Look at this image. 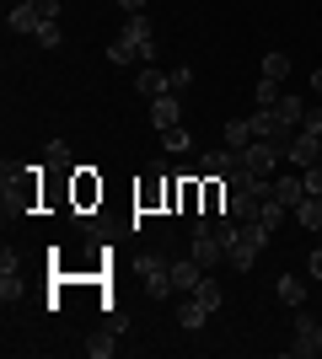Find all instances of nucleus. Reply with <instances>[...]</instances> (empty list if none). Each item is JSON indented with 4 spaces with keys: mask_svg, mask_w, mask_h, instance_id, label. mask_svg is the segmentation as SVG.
<instances>
[{
    "mask_svg": "<svg viewBox=\"0 0 322 359\" xmlns=\"http://www.w3.org/2000/svg\"><path fill=\"white\" fill-rule=\"evenodd\" d=\"M140 279H145V290H151L156 300L177 295V290H172V263L161 252H145V257H140Z\"/></svg>",
    "mask_w": 322,
    "mask_h": 359,
    "instance_id": "1",
    "label": "nucleus"
},
{
    "mask_svg": "<svg viewBox=\"0 0 322 359\" xmlns=\"http://www.w3.org/2000/svg\"><path fill=\"white\" fill-rule=\"evenodd\" d=\"M188 252L199 257L204 269H215L220 257H226V241H220V231H215V220H199V231H194V247Z\"/></svg>",
    "mask_w": 322,
    "mask_h": 359,
    "instance_id": "2",
    "label": "nucleus"
},
{
    "mask_svg": "<svg viewBox=\"0 0 322 359\" xmlns=\"http://www.w3.org/2000/svg\"><path fill=\"white\" fill-rule=\"evenodd\" d=\"M43 22H48V16H43V0H16L11 11H6V27H11V32H27V38L43 27Z\"/></svg>",
    "mask_w": 322,
    "mask_h": 359,
    "instance_id": "3",
    "label": "nucleus"
},
{
    "mask_svg": "<svg viewBox=\"0 0 322 359\" xmlns=\"http://www.w3.org/2000/svg\"><path fill=\"white\" fill-rule=\"evenodd\" d=\"M119 38H129V43L140 48V60H151L156 54V32H151V16L140 11V16H123V32Z\"/></svg>",
    "mask_w": 322,
    "mask_h": 359,
    "instance_id": "4",
    "label": "nucleus"
},
{
    "mask_svg": "<svg viewBox=\"0 0 322 359\" xmlns=\"http://www.w3.org/2000/svg\"><path fill=\"white\" fill-rule=\"evenodd\" d=\"M279 156H285V150H279V145H269V140H253V145L242 150V161L253 166V172H258V177H274V166H279Z\"/></svg>",
    "mask_w": 322,
    "mask_h": 359,
    "instance_id": "5",
    "label": "nucleus"
},
{
    "mask_svg": "<svg viewBox=\"0 0 322 359\" xmlns=\"http://www.w3.org/2000/svg\"><path fill=\"white\" fill-rule=\"evenodd\" d=\"M295 166H311V161H322V135L317 129H295V140H290V150H285Z\"/></svg>",
    "mask_w": 322,
    "mask_h": 359,
    "instance_id": "6",
    "label": "nucleus"
},
{
    "mask_svg": "<svg viewBox=\"0 0 322 359\" xmlns=\"http://www.w3.org/2000/svg\"><path fill=\"white\" fill-rule=\"evenodd\" d=\"M204 273H210V269H204V263H199L194 252H188V257H177V263H172V290H177V295H194V285H199Z\"/></svg>",
    "mask_w": 322,
    "mask_h": 359,
    "instance_id": "7",
    "label": "nucleus"
},
{
    "mask_svg": "<svg viewBox=\"0 0 322 359\" xmlns=\"http://www.w3.org/2000/svg\"><path fill=\"white\" fill-rule=\"evenodd\" d=\"M151 123L161 129V135L183 123V102H177V91H167V97H156V102H151Z\"/></svg>",
    "mask_w": 322,
    "mask_h": 359,
    "instance_id": "8",
    "label": "nucleus"
},
{
    "mask_svg": "<svg viewBox=\"0 0 322 359\" xmlns=\"http://www.w3.org/2000/svg\"><path fill=\"white\" fill-rule=\"evenodd\" d=\"M140 97H145V102H156V97H167L172 91V81H167V70H156V65H140Z\"/></svg>",
    "mask_w": 322,
    "mask_h": 359,
    "instance_id": "9",
    "label": "nucleus"
},
{
    "mask_svg": "<svg viewBox=\"0 0 322 359\" xmlns=\"http://www.w3.org/2000/svg\"><path fill=\"white\" fill-rule=\"evenodd\" d=\"M236 156H242V150H231V145L204 150V156H199V172H204V177H226L231 166H236Z\"/></svg>",
    "mask_w": 322,
    "mask_h": 359,
    "instance_id": "10",
    "label": "nucleus"
},
{
    "mask_svg": "<svg viewBox=\"0 0 322 359\" xmlns=\"http://www.w3.org/2000/svg\"><path fill=\"white\" fill-rule=\"evenodd\" d=\"M274 198L285 204V210H295V204L307 198V177H301V172H285V177H274Z\"/></svg>",
    "mask_w": 322,
    "mask_h": 359,
    "instance_id": "11",
    "label": "nucleus"
},
{
    "mask_svg": "<svg viewBox=\"0 0 322 359\" xmlns=\"http://www.w3.org/2000/svg\"><path fill=\"white\" fill-rule=\"evenodd\" d=\"M269 113H274V118L285 123V129H301V123H307V102H301V97H279V102L269 107Z\"/></svg>",
    "mask_w": 322,
    "mask_h": 359,
    "instance_id": "12",
    "label": "nucleus"
},
{
    "mask_svg": "<svg viewBox=\"0 0 322 359\" xmlns=\"http://www.w3.org/2000/svg\"><path fill=\"white\" fill-rule=\"evenodd\" d=\"M226 263H231V269H236V273H247V269H253V263H258V247H253V241H247V236H236V241H231V247H226Z\"/></svg>",
    "mask_w": 322,
    "mask_h": 359,
    "instance_id": "13",
    "label": "nucleus"
},
{
    "mask_svg": "<svg viewBox=\"0 0 322 359\" xmlns=\"http://www.w3.org/2000/svg\"><path fill=\"white\" fill-rule=\"evenodd\" d=\"M274 295L295 311V306H307V279H301V273H285V279L274 285Z\"/></svg>",
    "mask_w": 322,
    "mask_h": 359,
    "instance_id": "14",
    "label": "nucleus"
},
{
    "mask_svg": "<svg viewBox=\"0 0 322 359\" xmlns=\"http://www.w3.org/2000/svg\"><path fill=\"white\" fill-rule=\"evenodd\" d=\"M177 322H183L188 332H194V327H204V322H210V306H199L194 295H183V300H177Z\"/></svg>",
    "mask_w": 322,
    "mask_h": 359,
    "instance_id": "15",
    "label": "nucleus"
},
{
    "mask_svg": "<svg viewBox=\"0 0 322 359\" xmlns=\"http://www.w3.org/2000/svg\"><path fill=\"white\" fill-rule=\"evenodd\" d=\"M295 220H301V225H307V231H322V194H307V198H301V204H295Z\"/></svg>",
    "mask_w": 322,
    "mask_h": 359,
    "instance_id": "16",
    "label": "nucleus"
},
{
    "mask_svg": "<svg viewBox=\"0 0 322 359\" xmlns=\"http://www.w3.org/2000/svg\"><path fill=\"white\" fill-rule=\"evenodd\" d=\"M258 220H263V225H269V231H279V225L290 220V210H285V204H279V198H274V194H269V198H263V210H258Z\"/></svg>",
    "mask_w": 322,
    "mask_h": 359,
    "instance_id": "17",
    "label": "nucleus"
},
{
    "mask_svg": "<svg viewBox=\"0 0 322 359\" xmlns=\"http://www.w3.org/2000/svg\"><path fill=\"white\" fill-rule=\"evenodd\" d=\"M194 300H199V306H210V311H220V300H226V295H220V285H215L210 273H204L199 285H194Z\"/></svg>",
    "mask_w": 322,
    "mask_h": 359,
    "instance_id": "18",
    "label": "nucleus"
},
{
    "mask_svg": "<svg viewBox=\"0 0 322 359\" xmlns=\"http://www.w3.org/2000/svg\"><path fill=\"white\" fill-rule=\"evenodd\" d=\"M285 75H290V54H263V81H285Z\"/></svg>",
    "mask_w": 322,
    "mask_h": 359,
    "instance_id": "19",
    "label": "nucleus"
},
{
    "mask_svg": "<svg viewBox=\"0 0 322 359\" xmlns=\"http://www.w3.org/2000/svg\"><path fill=\"white\" fill-rule=\"evenodd\" d=\"M140 60V48L129 43V38H113V43H107V65H135Z\"/></svg>",
    "mask_w": 322,
    "mask_h": 359,
    "instance_id": "20",
    "label": "nucleus"
},
{
    "mask_svg": "<svg viewBox=\"0 0 322 359\" xmlns=\"http://www.w3.org/2000/svg\"><path fill=\"white\" fill-rule=\"evenodd\" d=\"M81 348H86V354H92V359H107V354H113V348H119V338H113V332H92V338H86V344H81Z\"/></svg>",
    "mask_w": 322,
    "mask_h": 359,
    "instance_id": "21",
    "label": "nucleus"
},
{
    "mask_svg": "<svg viewBox=\"0 0 322 359\" xmlns=\"http://www.w3.org/2000/svg\"><path fill=\"white\" fill-rule=\"evenodd\" d=\"M226 145H231V150H247V145H253V129H247V118L226 123Z\"/></svg>",
    "mask_w": 322,
    "mask_h": 359,
    "instance_id": "22",
    "label": "nucleus"
},
{
    "mask_svg": "<svg viewBox=\"0 0 322 359\" xmlns=\"http://www.w3.org/2000/svg\"><path fill=\"white\" fill-rule=\"evenodd\" d=\"M32 38H38V43H43V48H60V43H65V32H60V22H43V27L32 32Z\"/></svg>",
    "mask_w": 322,
    "mask_h": 359,
    "instance_id": "23",
    "label": "nucleus"
},
{
    "mask_svg": "<svg viewBox=\"0 0 322 359\" xmlns=\"http://www.w3.org/2000/svg\"><path fill=\"white\" fill-rule=\"evenodd\" d=\"M161 145H167L172 156H183V150L194 145V140H188V129H167V135H161Z\"/></svg>",
    "mask_w": 322,
    "mask_h": 359,
    "instance_id": "24",
    "label": "nucleus"
},
{
    "mask_svg": "<svg viewBox=\"0 0 322 359\" xmlns=\"http://www.w3.org/2000/svg\"><path fill=\"white\" fill-rule=\"evenodd\" d=\"M16 290H22V279H16V269H11V257H6V269H0V295L11 300Z\"/></svg>",
    "mask_w": 322,
    "mask_h": 359,
    "instance_id": "25",
    "label": "nucleus"
},
{
    "mask_svg": "<svg viewBox=\"0 0 322 359\" xmlns=\"http://www.w3.org/2000/svg\"><path fill=\"white\" fill-rule=\"evenodd\" d=\"M253 97H258V107H274L279 97H285V91H279V81H263V86L253 91Z\"/></svg>",
    "mask_w": 322,
    "mask_h": 359,
    "instance_id": "26",
    "label": "nucleus"
},
{
    "mask_svg": "<svg viewBox=\"0 0 322 359\" xmlns=\"http://www.w3.org/2000/svg\"><path fill=\"white\" fill-rule=\"evenodd\" d=\"M301 177H307V194H322V161L301 166Z\"/></svg>",
    "mask_w": 322,
    "mask_h": 359,
    "instance_id": "27",
    "label": "nucleus"
},
{
    "mask_svg": "<svg viewBox=\"0 0 322 359\" xmlns=\"http://www.w3.org/2000/svg\"><path fill=\"white\" fill-rule=\"evenodd\" d=\"M167 81H172V91H183V86H194V70L177 65V70H167Z\"/></svg>",
    "mask_w": 322,
    "mask_h": 359,
    "instance_id": "28",
    "label": "nucleus"
},
{
    "mask_svg": "<svg viewBox=\"0 0 322 359\" xmlns=\"http://www.w3.org/2000/svg\"><path fill=\"white\" fill-rule=\"evenodd\" d=\"M311 327H317V322H311V316L295 306V338H311Z\"/></svg>",
    "mask_w": 322,
    "mask_h": 359,
    "instance_id": "29",
    "label": "nucleus"
},
{
    "mask_svg": "<svg viewBox=\"0 0 322 359\" xmlns=\"http://www.w3.org/2000/svg\"><path fill=\"white\" fill-rule=\"evenodd\" d=\"M119 11L123 16H140V11H145V0H119Z\"/></svg>",
    "mask_w": 322,
    "mask_h": 359,
    "instance_id": "30",
    "label": "nucleus"
},
{
    "mask_svg": "<svg viewBox=\"0 0 322 359\" xmlns=\"http://www.w3.org/2000/svg\"><path fill=\"white\" fill-rule=\"evenodd\" d=\"M311 279H322V247L311 252Z\"/></svg>",
    "mask_w": 322,
    "mask_h": 359,
    "instance_id": "31",
    "label": "nucleus"
},
{
    "mask_svg": "<svg viewBox=\"0 0 322 359\" xmlns=\"http://www.w3.org/2000/svg\"><path fill=\"white\" fill-rule=\"evenodd\" d=\"M311 348H317V354H322V322H317V327H311Z\"/></svg>",
    "mask_w": 322,
    "mask_h": 359,
    "instance_id": "32",
    "label": "nucleus"
},
{
    "mask_svg": "<svg viewBox=\"0 0 322 359\" xmlns=\"http://www.w3.org/2000/svg\"><path fill=\"white\" fill-rule=\"evenodd\" d=\"M311 91H317V97H322V70H311Z\"/></svg>",
    "mask_w": 322,
    "mask_h": 359,
    "instance_id": "33",
    "label": "nucleus"
}]
</instances>
